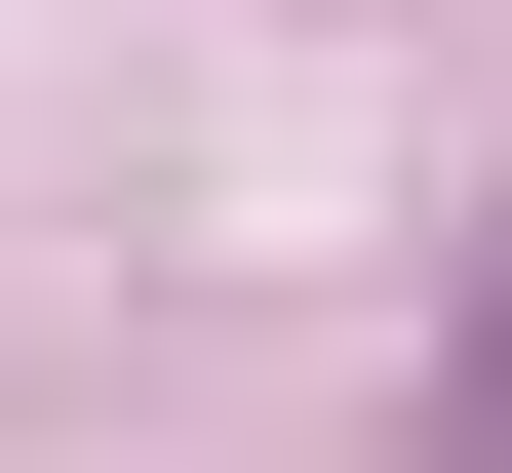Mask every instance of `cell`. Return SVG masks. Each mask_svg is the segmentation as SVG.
<instances>
[{
  "instance_id": "6da1fadb",
  "label": "cell",
  "mask_w": 512,
  "mask_h": 473,
  "mask_svg": "<svg viewBox=\"0 0 512 473\" xmlns=\"http://www.w3.org/2000/svg\"><path fill=\"white\" fill-rule=\"evenodd\" d=\"M434 473H512V276H473V316H434Z\"/></svg>"
}]
</instances>
